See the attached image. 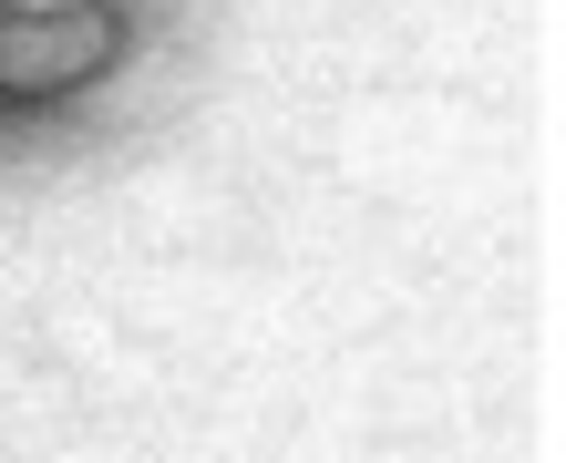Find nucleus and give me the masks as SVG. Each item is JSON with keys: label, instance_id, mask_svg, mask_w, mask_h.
Segmentation results:
<instances>
[{"label": "nucleus", "instance_id": "1", "mask_svg": "<svg viewBox=\"0 0 566 463\" xmlns=\"http://www.w3.org/2000/svg\"><path fill=\"white\" fill-rule=\"evenodd\" d=\"M124 21L104 0H0V93H83Z\"/></svg>", "mask_w": 566, "mask_h": 463}]
</instances>
